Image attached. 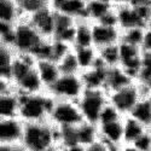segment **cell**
I'll use <instances>...</instances> for the list:
<instances>
[{"instance_id":"1","label":"cell","mask_w":151,"mask_h":151,"mask_svg":"<svg viewBox=\"0 0 151 151\" xmlns=\"http://www.w3.org/2000/svg\"><path fill=\"white\" fill-rule=\"evenodd\" d=\"M22 145L27 151H45L59 145V128L48 121L26 123Z\"/></svg>"},{"instance_id":"2","label":"cell","mask_w":151,"mask_h":151,"mask_svg":"<svg viewBox=\"0 0 151 151\" xmlns=\"http://www.w3.org/2000/svg\"><path fill=\"white\" fill-rule=\"evenodd\" d=\"M53 102L55 98L46 91L36 94H21L18 117L26 123L48 121Z\"/></svg>"},{"instance_id":"3","label":"cell","mask_w":151,"mask_h":151,"mask_svg":"<svg viewBox=\"0 0 151 151\" xmlns=\"http://www.w3.org/2000/svg\"><path fill=\"white\" fill-rule=\"evenodd\" d=\"M44 40L46 39L36 30L33 24L27 18H22L15 24L11 46L15 48L17 53L30 55L34 57Z\"/></svg>"},{"instance_id":"4","label":"cell","mask_w":151,"mask_h":151,"mask_svg":"<svg viewBox=\"0 0 151 151\" xmlns=\"http://www.w3.org/2000/svg\"><path fill=\"white\" fill-rule=\"evenodd\" d=\"M48 122L58 128L76 127L83 122L78 102L64 99H55L51 112L48 116Z\"/></svg>"},{"instance_id":"5","label":"cell","mask_w":151,"mask_h":151,"mask_svg":"<svg viewBox=\"0 0 151 151\" xmlns=\"http://www.w3.org/2000/svg\"><path fill=\"white\" fill-rule=\"evenodd\" d=\"M109 103L108 92L105 90H85L78 100L83 121L98 124L99 117Z\"/></svg>"},{"instance_id":"6","label":"cell","mask_w":151,"mask_h":151,"mask_svg":"<svg viewBox=\"0 0 151 151\" xmlns=\"http://www.w3.org/2000/svg\"><path fill=\"white\" fill-rule=\"evenodd\" d=\"M85 91L80 74H62L59 79L46 91L55 99L78 102Z\"/></svg>"},{"instance_id":"7","label":"cell","mask_w":151,"mask_h":151,"mask_svg":"<svg viewBox=\"0 0 151 151\" xmlns=\"http://www.w3.org/2000/svg\"><path fill=\"white\" fill-rule=\"evenodd\" d=\"M143 94L145 93L142 86L135 81L116 91L108 92V98L109 103L114 108H116L122 116H128L137 103L139 102V99L143 97Z\"/></svg>"},{"instance_id":"8","label":"cell","mask_w":151,"mask_h":151,"mask_svg":"<svg viewBox=\"0 0 151 151\" xmlns=\"http://www.w3.org/2000/svg\"><path fill=\"white\" fill-rule=\"evenodd\" d=\"M120 67L127 71L131 76L137 81L138 74H139L140 64H142V57H143V50L139 46H134L127 42L120 41Z\"/></svg>"},{"instance_id":"9","label":"cell","mask_w":151,"mask_h":151,"mask_svg":"<svg viewBox=\"0 0 151 151\" xmlns=\"http://www.w3.org/2000/svg\"><path fill=\"white\" fill-rule=\"evenodd\" d=\"M26 122L19 117L0 119V145L22 144Z\"/></svg>"},{"instance_id":"10","label":"cell","mask_w":151,"mask_h":151,"mask_svg":"<svg viewBox=\"0 0 151 151\" xmlns=\"http://www.w3.org/2000/svg\"><path fill=\"white\" fill-rule=\"evenodd\" d=\"M56 17H57V12L52 7H47L36 12V14L28 17L27 19L45 39H52L56 26Z\"/></svg>"},{"instance_id":"11","label":"cell","mask_w":151,"mask_h":151,"mask_svg":"<svg viewBox=\"0 0 151 151\" xmlns=\"http://www.w3.org/2000/svg\"><path fill=\"white\" fill-rule=\"evenodd\" d=\"M93 46L100 48L109 45H115L121 41V30L119 27L105 26L102 23H92Z\"/></svg>"},{"instance_id":"12","label":"cell","mask_w":151,"mask_h":151,"mask_svg":"<svg viewBox=\"0 0 151 151\" xmlns=\"http://www.w3.org/2000/svg\"><path fill=\"white\" fill-rule=\"evenodd\" d=\"M115 12L117 17V27L121 32L132 29V28H146V23L143 17L139 15L138 10L129 4L115 6Z\"/></svg>"},{"instance_id":"13","label":"cell","mask_w":151,"mask_h":151,"mask_svg":"<svg viewBox=\"0 0 151 151\" xmlns=\"http://www.w3.org/2000/svg\"><path fill=\"white\" fill-rule=\"evenodd\" d=\"M108 67L102 64L99 60L90 69L80 73L85 86V90H105Z\"/></svg>"},{"instance_id":"14","label":"cell","mask_w":151,"mask_h":151,"mask_svg":"<svg viewBox=\"0 0 151 151\" xmlns=\"http://www.w3.org/2000/svg\"><path fill=\"white\" fill-rule=\"evenodd\" d=\"M98 126V132H99V139L106 143L108 145L119 149L123 142V119L114 121V122H108L97 124Z\"/></svg>"},{"instance_id":"15","label":"cell","mask_w":151,"mask_h":151,"mask_svg":"<svg viewBox=\"0 0 151 151\" xmlns=\"http://www.w3.org/2000/svg\"><path fill=\"white\" fill-rule=\"evenodd\" d=\"M87 0H51V7L74 19H86Z\"/></svg>"},{"instance_id":"16","label":"cell","mask_w":151,"mask_h":151,"mask_svg":"<svg viewBox=\"0 0 151 151\" xmlns=\"http://www.w3.org/2000/svg\"><path fill=\"white\" fill-rule=\"evenodd\" d=\"M75 27H76V19L57 12L56 26H55V32H53L52 39L58 40V41H63V42L69 44L73 46L74 35H75Z\"/></svg>"},{"instance_id":"17","label":"cell","mask_w":151,"mask_h":151,"mask_svg":"<svg viewBox=\"0 0 151 151\" xmlns=\"http://www.w3.org/2000/svg\"><path fill=\"white\" fill-rule=\"evenodd\" d=\"M35 67H36V71L39 74L46 91L62 75L59 67H58V63L52 59H36Z\"/></svg>"},{"instance_id":"18","label":"cell","mask_w":151,"mask_h":151,"mask_svg":"<svg viewBox=\"0 0 151 151\" xmlns=\"http://www.w3.org/2000/svg\"><path fill=\"white\" fill-rule=\"evenodd\" d=\"M15 87L21 94H36L46 91L39 74L36 71V67L30 70L26 76L18 80L15 83Z\"/></svg>"},{"instance_id":"19","label":"cell","mask_w":151,"mask_h":151,"mask_svg":"<svg viewBox=\"0 0 151 151\" xmlns=\"http://www.w3.org/2000/svg\"><path fill=\"white\" fill-rule=\"evenodd\" d=\"M135 82V80L131 76V75L123 70L120 65L112 67L108 69V75H106V85H105V91L111 92L116 91L119 88H122L124 86H128L131 83Z\"/></svg>"},{"instance_id":"20","label":"cell","mask_w":151,"mask_h":151,"mask_svg":"<svg viewBox=\"0 0 151 151\" xmlns=\"http://www.w3.org/2000/svg\"><path fill=\"white\" fill-rule=\"evenodd\" d=\"M114 9L115 6L108 1H103V0H87L86 19H88L92 23L100 22Z\"/></svg>"},{"instance_id":"21","label":"cell","mask_w":151,"mask_h":151,"mask_svg":"<svg viewBox=\"0 0 151 151\" xmlns=\"http://www.w3.org/2000/svg\"><path fill=\"white\" fill-rule=\"evenodd\" d=\"M75 139H76V144L88 147L99 139L98 126L83 121L75 127Z\"/></svg>"},{"instance_id":"22","label":"cell","mask_w":151,"mask_h":151,"mask_svg":"<svg viewBox=\"0 0 151 151\" xmlns=\"http://www.w3.org/2000/svg\"><path fill=\"white\" fill-rule=\"evenodd\" d=\"M16 56L17 52L14 47L0 42V80L11 81V69Z\"/></svg>"},{"instance_id":"23","label":"cell","mask_w":151,"mask_h":151,"mask_svg":"<svg viewBox=\"0 0 151 151\" xmlns=\"http://www.w3.org/2000/svg\"><path fill=\"white\" fill-rule=\"evenodd\" d=\"M86 46H93L92 22H90L88 19H79L76 21V27H75L73 47H86Z\"/></svg>"},{"instance_id":"24","label":"cell","mask_w":151,"mask_h":151,"mask_svg":"<svg viewBox=\"0 0 151 151\" xmlns=\"http://www.w3.org/2000/svg\"><path fill=\"white\" fill-rule=\"evenodd\" d=\"M129 116L139 121L146 128H151V93L143 94Z\"/></svg>"},{"instance_id":"25","label":"cell","mask_w":151,"mask_h":151,"mask_svg":"<svg viewBox=\"0 0 151 151\" xmlns=\"http://www.w3.org/2000/svg\"><path fill=\"white\" fill-rule=\"evenodd\" d=\"M149 128L132 116L123 117V142L124 144H133L138 138L142 137Z\"/></svg>"},{"instance_id":"26","label":"cell","mask_w":151,"mask_h":151,"mask_svg":"<svg viewBox=\"0 0 151 151\" xmlns=\"http://www.w3.org/2000/svg\"><path fill=\"white\" fill-rule=\"evenodd\" d=\"M23 18L17 0H0V22L16 24Z\"/></svg>"},{"instance_id":"27","label":"cell","mask_w":151,"mask_h":151,"mask_svg":"<svg viewBox=\"0 0 151 151\" xmlns=\"http://www.w3.org/2000/svg\"><path fill=\"white\" fill-rule=\"evenodd\" d=\"M74 53L76 56L79 62L80 70H87L92 68L98 60V52L94 46H86V47H73Z\"/></svg>"},{"instance_id":"28","label":"cell","mask_w":151,"mask_h":151,"mask_svg":"<svg viewBox=\"0 0 151 151\" xmlns=\"http://www.w3.org/2000/svg\"><path fill=\"white\" fill-rule=\"evenodd\" d=\"M137 82L142 86L145 94L151 93V52H144Z\"/></svg>"},{"instance_id":"29","label":"cell","mask_w":151,"mask_h":151,"mask_svg":"<svg viewBox=\"0 0 151 151\" xmlns=\"http://www.w3.org/2000/svg\"><path fill=\"white\" fill-rule=\"evenodd\" d=\"M98 52V60L108 68L117 67L120 64V47L119 44L109 45L97 48Z\"/></svg>"},{"instance_id":"30","label":"cell","mask_w":151,"mask_h":151,"mask_svg":"<svg viewBox=\"0 0 151 151\" xmlns=\"http://www.w3.org/2000/svg\"><path fill=\"white\" fill-rule=\"evenodd\" d=\"M23 18H28L44 9L51 7V0H17Z\"/></svg>"},{"instance_id":"31","label":"cell","mask_w":151,"mask_h":151,"mask_svg":"<svg viewBox=\"0 0 151 151\" xmlns=\"http://www.w3.org/2000/svg\"><path fill=\"white\" fill-rule=\"evenodd\" d=\"M58 67L60 70V74H80V65L76 59V56L74 53V50L70 51L58 62Z\"/></svg>"},{"instance_id":"32","label":"cell","mask_w":151,"mask_h":151,"mask_svg":"<svg viewBox=\"0 0 151 151\" xmlns=\"http://www.w3.org/2000/svg\"><path fill=\"white\" fill-rule=\"evenodd\" d=\"M145 29L146 28L138 27V28H132V29L123 30V32H121V41L142 47Z\"/></svg>"},{"instance_id":"33","label":"cell","mask_w":151,"mask_h":151,"mask_svg":"<svg viewBox=\"0 0 151 151\" xmlns=\"http://www.w3.org/2000/svg\"><path fill=\"white\" fill-rule=\"evenodd\" d=\"M124 116H122L119 110L116 108H114L110 103H108V105L104 108V110L102 111L100 114V117H99V121H98V124H102V123H108V122H114V121H117V120H121L123 119Z\"/></svg>"},{"instance_id":"34","label":"cell","mask_w":151,"mask_h":151,"mask_svg":"<svg viewBox=\"0 0 151 151\" xmlns=\"http://www.w3.org/2000/svg\"><path fill=\"white\" fill-rule=\"evenodd\" d=\"M133 145L139 149L140 151H151V133L150 129H147L142 137H139L138 139L133 143Z\"/></svg>"},{"instance_id":"35","label":"cell","mask_w":151,"mask_h":151,"mask_svg":"<svg viewBox=\"0 0 151 151\" xmlns=\"http://www.w3.org/2000/svg\"><path fill=\"white\" fill-rule=\"evenodd\" d=\"M119 149H115L110 145H108L106 143L102 142L100 139H98L96 143H93L92 145H90L87 147V151H117Z\"/></svg>"},{"instance_id":"36","label":"cell","mask_w":151,"mask_h":151,"mask_svg":"<svg viewBox=\"0 0 151 151\" xmlns=\"http://www.w3.org/2000/svg\"><path fill=\"white\" fill-rule=\"evenodd\" d=\"M142 50L144 52H151V29H145L144 39L142 44Z\"/></svg>"},{"instance_id":"37","label":"cell","mask_w":151,"mask_h":151,"mask_svg":"<svg viewBox=\"0 0 151 151\" xmlns=\"http://www.w3.org/2000/svg\"><path fill=\"white\" fill-rule=\"evenodd\" d=\"M0 151H27L22 144L17 145H0Z\"/></svg>"},{"instance_id":"38","label":"cell","mask_w":151,"mask_h":151,"mask_svg":"<svg viewBox=\"0 0 151 151\" xmlns=\"http://www.w3.org/2000/svg\"><path fill=\"white\" fill-rule=\"evenodd\" d=\"M128 4L133 7H140L145 5H151V0H129Z\"/></svg>"},{"instance_id":"39","label":"cell","mask_w":151,"mask_h":151,"mask_svg":"<svg viewBox=\"0 0 151 151\" xmlns=\"http://www.w3.org/2000/svg\"><path fill=\"white\" fill-rule=\"evenodd\" d=\"M117 151H140L139 149H137L133 144H122Z\"/></svg>"},{"instance_id":"40","label":"cell","mask_w":151,"mask_h":151,"mask_svg":"<svg viewBox=\"0 0 151 151\" xmlns=\"http://www.w3.org/2000/svg\"><path fill=\"white\" fill-rule=\"evenodd\" d=\"M128 3H129V0H111V4L114 6H121V5H126Z\"/></svg>"},{"instance_id":"41","label":"cell","mask_w":151,"mask_h":151,"mask_svg":"<svg viewBox=\"0 0 151 151\" xmlns=\"http://www.w3.org/2000/svg\"><path fill=\"white\" fill-rule=\"evenodd\" d=\"M58 151H69V150H68L67 147H64V146H60V145H59V150H58Z\"/></svg>"},{"instance_id":"42","label":"cell","mask_w":151,"mask_h":151,"mask_svg":"<svg viewBox=\"0 0 151 151\" xmlns=\"http://www.w3.org/2000/svg\"><path fill=\"white\" fill-rule=\"evenodd\" d=\"M146 28H147V29H151V17H150V19H149V22H147V24H146Z\"/></svg>"},{"instance_id":"43","label":"cell","mask_w":151,"mask_h":151,"mask_svg":"<svg viewBox=\"0 0 151 151\" xmlns=\"http://www.w3.org/2000/svg\"><path fill=\"white\" fill-rule=\"evenodd\" d=\"M150 133H151V128H150Z\"/></svg>"}]
</instances>
